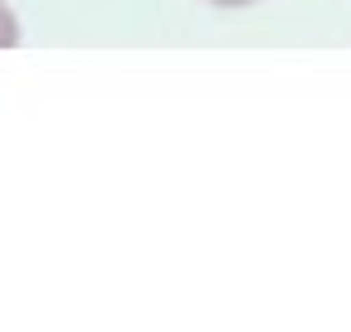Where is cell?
Wrapping results in <instances>:
<instances>
[{"label":"cell","instance_id":"cell-1","mask_svg":"<svg viewBox=\"0 0 351 332\" xmlns=\"http://www.w3.org/2000/svg\"><path fill=\"white\" fill-rule=\"evenodd\" d=\"M20 45V25L10 15V5H0V49H15Z\"/></svg>","mask_w":351,"mask_h":332},{"label":"cell","instance_id":"cell-2","mask_svg":"<svg viewBox=\"0 0 351 332\" xmlns=\"http://www.w3.org/2000/svg\"><path fill=\"white\" fill-rule=\"evenodd\" d=\"M210 5H249V0H210Z\"/></svg>","mask_w":351,"mask_h":332}]
</instances>
